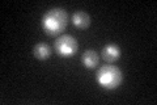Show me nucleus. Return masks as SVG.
<instances>
[{"instance_id":"3","label":"nucleus","mask_w":157,"mask_h":105,"mask_svg":"<svg viewBox=\"0 0 157 105\" xmlns=\"http://www.w3.org/2000/svg\"><path fill=\"white\" fill-rule=\"evenodd\" d=\"M54 47H55L56 53L60 57L68 58V57L75 55L78 45H77V41L75 37L70 36V34H63V36L58 37L55 43H54Z\"/></svg>"},{"instance_id":"6","label":"nucleus","mask_w":157,"mask_h":105,"mask_svg":"<svg viewBox=\"0 0 157 105\" xmlns=\"http://www.w3.org/2000/svg\"><path fill=\"white\" fill-rule=\"evenodd\" d=\"M98 54L94 50H86L81 55V63L84 64L86 68H94L98 64Z\"/></svg>"},{"instance_id":"7","label":"nucleus","mask_w":157,"mask_h":105,"mask_svg":"<svg viewBox=\"0 0 157 105\" xmlns=\"http://www.w3.org/2000/svg\"><path fill=\"white\" fill-rule=\"evenodd\" d=\"M33 53H34V57L37 59H39V61H45V59H47L51 55V47L46 43H37L36 46H34Z\"/></svg>"},{"instance_id":"2","label":"nucleus","mask_w":157,"mask_h":105,"mask_svg":"<svg viewBox=\"0 0 157 105\" xmlns=\"http://www.w3.org/2000/svg\"><path fill=\"white\" fill-rule=\"evenodd\" d=\"M96 79L105 89H115L123 82V74L114 64H105L97 71Z\"/></svg>"},{"instance_id":"1","label":"nucleus","mask_w":157,"mask_h":105,"mask_svg":"<svg viewBox=\"0 0 157 105\" xmlns=\"http://www.w3.org/2000/svg\"><path fill=\"white\" fill-rule=\"evenodd\" d=\"M68 24V14L62 8H52L42 17V28L48 36H58L66 29Z\"/></svg>"},{"instance_id":"4","label":"nucleus","mask_w":157,"mask_h":105,"mask_svg":"<svg viewBox=\"0 0 157 105\" xmlns=\"http://www.w3.org/2000/svg\"><path fill=\"white\" fill-rule=\"evenodd\" d=\"M101 55L104 58V61L107 63H114L115 61H118L121 57V50L117 45H106V46L102 49Z\"/></svg>"},{"instance_id":"5","label":"nucleus","mask_w":157,"mask_h":105,"mask_svg":"<svg viewBox=\"0 0 157 105\" xmlns=\"http://www.w3.org/2000/svg\"><path fill=\"white\" fill-rule=\"evenodd\" d=\"M72 22L78 29H85L90 25V16L84 11H77L73 13Z\"/></svg>"}]
</instances>
